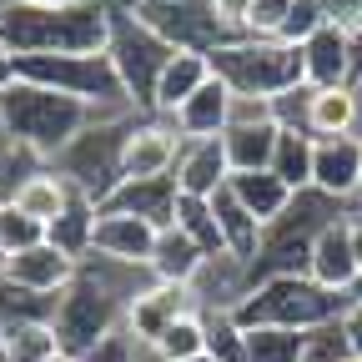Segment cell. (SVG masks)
Returning a JSON list of instances; mask_svg holds the SVG:
<instances>
[{"instance_id": "51", "label": "cell", "mask_w": 362, "mask_h": 362, "mask_svg": "<svg viewBox=\"0 0 362 362\" xmlns=\"http://www.w3.org/2000/svg\"><path fill=\"white\" fill-rule=\"evenodd\" d=\"M352 297H362V282H357V292H352Z\"/></svg>"}, {"instance_id": "25", "label": "cell", "mask_w": 362, "mask_h": 362, "mask_svg": "<svg viewBox=\"0 0 362 362\" xmlns=\"http://www.w3.org/2000/svg\"><path fill=\"white\" fill-rule=\"evenodd\" d=\"M71 197H76V187H71L56 166H35L30 181L21 187V197H16V206H21L25 216H35L40 226H51V221L71 206Z\"/></svg>"}, {"instance_id": "9", "label": "cell", "mask_w": 362, "mask_h": 362, "mask_svg": "<svg viewBox=\"0 0 362 362\" xmlns=\"http://www.w3.org/2000/svg\"><path fill=\"white\" fill-rule=\"evenodd\" d=\"M131 16L146 30H156L171 51H202L211 56L216 45H226V35L211 16V0H131Z\"/></svg>"}, {"instance_id": "36", "label": "cell", "mask_w": 362, "mask_h": 362, "mask_svg": "<svg viewBox=\"0 0 362 362\" xmlns=\"http://www.w3.org/2000/svg\"><path fill=\"white\" fill-rule=\"evenodd\" d=\"M292 16V0H252V16H247V35L252 40H277L282 25Z\"/></svg>"}, {"instance_id": "5", "label": "cell", "mask_w": 362, "mask_h": 362, "mask_svg": "<svg viewBox=\"0 0 362 362\" xmlns=\"http://www.w3.org/2000/svg\"><path fill=\"white\" fill-rule=\"evenodd\" d=\"M16 76L21 81H35V86H51L61 96H76L86 101L90 111H126V86L111 66V56H25L16 61Z\"/></svg>"}, {"instance_id": "41", "label": "cell", "mask_w": 362, "mask_h": 362, "mask_svg": "<svg viewBox=\"0 0 362 362\" xmlns=\"http://www.w3.org/2000/svg\"><path fill=\"white\" fill-rule=\"evenodd\" d=\"M337 327H342V337H347L352 357H362V297H352V302L342 307V317H337Z\"/></svg>"}, {"instance_id": "37", "label": "cell", "mask_w": 362, "mask_h": 362, "mask_svg": "<svg viewBox=\"0 0 362 362\" xmlns=\"http://www.w3.org/2000/svg\"><path fill=\"white\" fill-rule=\"evenodd\" d=\"M237 126H277V116H272V96H237V90H232L226 131H237Z\"/></svg>"}, {"instance_id": "48", "label": "cell", "mask_w": 362, "mask_h": 362, "mask_svg": "<svg viewBox=\"0 0 362 362\" xmlns=\"http://www.w3.org/2000/svg\"><path fill=\"white\" fill-rule=\"evenodd\" d=\"M51 362H81V357H66V352H61V357H51Z\"/></svg>"}, {"instance_id": "34", "label": "cell", "mask_w": 362, "mask_h": 362, "mask_svg": "<svg viewBox=\"0 0 362 362\" xmlns=\"http://www.w3.org/2000/svg\"><path fill=\"white\" fill-rule=\"evenodd\" d=\"M45 242V226L35 216H25L21 206H0V252L16 257V252H30Z\"/></svg>"}, {"instance_id": "44", "label": "cell", "mask_w": 362, "mask_h": 362, "mask_svg": "<svg viewBox=\"0 0 362 362\" xmlns=\"http://www.w3.org/2000/svg\"><path fill=\"white\" fill-rule=\"evenodd\" d=\"M352 35H357V45H362V6H357V16H352V25H347Z\"/></svg>"}, {"instance_id": "35", "label": "cell", "mask_w": 362, "mask_h": 362, "mask_svg": "<svg viewBox=\"0 0 362 362\" xmlns=\"http://www.w3.org/2000/svg\"><path fill=\"white\" fill-rule=\"evenodd\" d=\"M312 96H317V86H287L282 96H272V116H277L282 131H307V116H312Z\"/></svg>"}, {"instance_id": "23", "label": "cell", "mask_w": 362, "mask_h": 362, "mask_svg": "<svg viewBox=\"0 0 362 362\" xmlns=\"http://www.w3.org/2000/svg\"><path fill=\"white\" fill-rule=\"evenodd\" d=\"M96 221H101V206L86 192H76L71 206L45 226V242H51L56 252H66L71 262H81V257H90V247H96Z\"/></svg>"}, {"instance_id": "50", "label": "cell", "mask_w": 362, "mask_h": 362, "mask_svg": "<svg viewBox=\"0 0 362 362\" xmlns=\"http://www.w3.org/2000/svg\"><path fill=\"white\" fill-rule=\"evenodd\" d=\"M337 362H362V357H352V352H347V357H337Z\"/></svg>"}, {"instance_id": "26", "label": "cell", "mask_w": 362, "mask_h": 362, "mask_svg": "<svg viewBox=\"0 0 362 362\" xmlns=\"http://www.w3.org/2000/svg\"><path fill=\"white\" fill-rule=\"evenodd\" d=\"M277 136H282V126H237V131H221V146H226V166H232V176L237 171H272Z\"/></svg>"}, {"instance_id": "49", "label": "cell", "mask_w": 362, "mask_h": 362, "mask_svg": "<svg viewBox=\"0 0 362 362\" xmlns=\"http://www.w3.org/2000/svg\"><path fill=\"white\" fill-rule=\"evenodd\" d=\"M352 86H357V96H362V71H357V81H352Z\"/></svg>"}, {"instance_id": "43", "label": "cell", "mask_w": 362, "mask_h": 362, "mask_svg": "<svg viewBox=\"0 0 362 362\" xmlns=\"http://www.w3.org/2000/svg\"><path fill=\"white\" fill-rule=\"evenodd\" d=\"M11 81H16V61H11L6 51H0V90H6Z\"/></svg>"}, {"instance_id": "40", "label": "cell", "mask_w": 362, "mask_h": 362, "mask_svg": "<svg viewBox=\"0 0 362 362\" xmlns=\"http://www.w3.org/2000/svg\"><path fill=\"white\" fill-rule=\"evenodd\" d=\"M25 181H30V166H21L16 151L0 156V206H16V197H21Z\"/></svg>"}, {"instance_id": "7", "label": "cell", "mask_w": 362, "mask_h": 362, "mask_svg": "<svg viewBox=\"0 0 362 362\" xmlns=\"http://www.w3.org/2000/svg\"><path fill=\"white\" fill-rule=\"evenodd\" d=\"M126 136H131V126H116V121H96L90 131H81L76 141L56 156V171L71 181L76 192H86L96 206H106L111 202V192L126 181V171H121V151H126Z\"/></svg>"}, {"instance_id": "1", "label": "cell", "mask_w": 362, "mask_h": 362, "mask_svg": "<svg viewBox=\"0 0 362 362\" xmlns=\"http://www.w3.org/2000/svg\"><path fill=\"white\" fill-rule=\"evenodd\" d=\"M106 0H71V6H30L0 0V51L11 61L25 56H101L111 45Z\"/></svg>"}, {"instance_id": "8", "label": "cell", "mask_w": 362, "mask_h": 362, "mask_svg": "<svg viewBox=\"0 0 362 362\" xmlns=\"http://www.w3.org/2000/svg\"><path fill=\"white\" fill-rule=\"evenodd\" d=\"M106 56H111V66H116V76L126 86V101L156 111V81H161L166 61L176 56L171 45L156 30H146L131 11H116L111 16V45H106Z\"/></svg>"}, {"instance_id": "39", "label": "cell", "mask_w": 362, "mask_h": 362, "mask_svg": "<svg viewBox=\"0 0 362 362\" xmlns=\"http://www.w3.org/2000/svg\"><path fill=\"white\" fill-rule=\"evenodd\" d=\"M136 352H141V342H136V337L126 332V322H121V327H116L96 352H90L86 362H136Z\"/></svg>"}, {"instance_id": "11", "label": "cell", "mask_w": 362, "mask_h": 362, "mask_svg": "<svg viewBox=\"0 0 362 362\" xmlns=\"http://www.w3.org/2000/svg\"><path fill=\"white\" fill-rule=\"evenodd\" d=\"M307 277H312L317 287L337 292V297H352V292H357V282H362V267H357V252H352V237H347V216L327 221L322 232L312 237Z\"/></svg>"}, {"instance_id": "31", "label": "cell", "mask_w": 362, "mask_h": 362, "mask_svg": "<svg viewBox=\"0 0 362 362\" xmlns=\"http://www.w3.org/2000/svg\"><path fill=\"white\" fill-rule=\"evenodd\" d=\"M6 357L11 362H51V357H61V337L51 322H16L6 332Z\"/></svg>"}, {"instance_id": "10", "label": "cell", "mask_w": 362, "mask_h": 362, "mask_svg": "<svg viewBox=\"0 0 362 362\" xmlns=\"http://www.w3.org/2000/svg\"><path fill=\"white\" fill-rule=\"evenodd\" d=\"M302 71H307V86L317 90H332V86H352L362 61H357V35L337 21H327L307 45H302Z\"/></svg>"}, {"instance_id": "16", "label": "cell", "mask_w": 362, "mask_h": 362, "mask_svg": "<svg viewBox=\"0 0 362 362\" xmlns=\"http://www.w3.org/2000/svg\"><path fill=\"white\" fill-rule=\"evenodd\" d=\"M76 272L81 262H71L66 252H56L51 242H40L30 252H16L6 262V277L0 282H11V287H25V292H40V297H61L71 282H76Z\"/></svg>"}, {"instance_id": "17", "label": "cell", "mask_w": 362, "mask_h": 362, "mask_svg": "<svg viewBox=\"0 0 362 362\" xmlns=\"http://www.w3.org/2000/svg\"><path fill=\"white\" fill-rule=\"evenodd\" d=\"M156 226L151 221H141V216H126V211H101V221H96V257H106V262H121V267H146L151 262V252H156Z\"/></svg>"}, {"instance_id": "38", "label": "cell", "mask_w": 362, "mask_h": 362, "mask_svg": "<svg viewBox=\"0 0 362 362\" xmlns=\"http://www.w3.org/2000/svg\"><path fill=\"white\" fill-rule=\"evenodd\" d=\"M211 16L216 25L232 35V40H247V16H252V0H211Z\"/></svg>"}, {"instance_id": "45", "label": "cell", "mask_w": 362, "mask_h": 362, "mask_svg": "<svg viewBox=\"0 0 362 362\" xmlns=\"http://www.w3.org/2000/svg\"><path fill=\"white\" fill-rule=\"evenodd\" d=\"M30 6H71V0H30Z\"/></svg>"}, {"instance_id": "14", "label": "cell", "mask_w": 362, "mask_h": 362, "mask_svg": "<svg viewBox=\"0 0 362 362\" xmlns=\"http://www.w3.org/2000/svg\"><path fill=\"white\" fill-rule=\"evenodd\" d=\"M181 141H187V136H181L176 126H161V121L131 126L126 151H121V171H126V181L171 176V171H176V156H181Z\"/></svg>"}, {"instance_id": "4", "label": "cell", "mask_w": 362, "mask_h": 362, "mask_svg": "<svg viewBox=\"0 0 362 362\" xmlns=\"http://www.w3.org/2000/svg\"><path fill=\"white\" fill-rule=\"evenodd\" d=\"M211 61V76L226 81L237 96H282L287 86H302L307 71H302V45H287V40H226L206 56Z\"/></svg>"}, {"instance_id": "21", "label": "cell", "mask_w": 362, "mask_h": 362, "mask_svg": "<svg viewBox=\"0 0 362 362\" xmlns=\"http://www.w3.org/2000/svg\"><path fill=\"white\" fill-rule=\"evenodd\" d=\"M226 111H232V86L211 76L197 96L171 116V126L187 136V141H202V136H221L226 131Z\"/></svg>"}, {"instance_id": "2", "label": "cell", "mask_w": 362, "mask_h": 362, "mask_svg": "<svg viewBox=\"0 0 362 362\" xmlns=\"http://www.w3.org/2000/svg\"><path fill=\"white\" fill-rule=\"evenodd\" d=\"M96 121H101V111H90L86 101L61 96V90L35 86V81H21V76L0 90V131L30 156H61Z\"/></svg>"}, {"instance_id": "3", "label": "cell", "mask_w": 362, "mask_h": 362, "mask_svg": "<svg viewBox=\"0 0 362 362\" xmlns=\"http://www.w3.org/2000/svg\"><path fill=\"white\" fill-rule=\"evenodd\" d=\"M352 297H337L327 287H317L307 272L302 277H267L257 287H247V297L232 307L237 327H287V332H317V327H332L342 307Z\"/></svg>"}, {"instance_id": "33", "label": "cell", "mask_w": 362, "mask_h": 362, "mask_svg": "<svg viewBox=\"0 0 362 362\" xmlns=\"http://www.w3.org/2000/svg\"><path fill=\"white\" fill-rule=\"evenodd\" d=\"M206 317V352L216 362H247V327H237L232 312H202Z\"/></svg>"}, {"instance_id": "12", "label": "cell", "mask_w": 362, "mask_h": 362, "mask_svg": "<svg viewBox=\"0 0 362 362\" xmlns=\"http://www.w3.org/2000/svg\"><path fill=\"white\" fill-rule=\"evenodd\" d=\"M312 192H322L332 202L362 197V131L357 136H317Z\"/></svg>"}, {"instance_id": "28", "label": "cell", "mask_w": 362, "mask_h": 362, "mask_svg": "<svg viewBox=\"0 0 362 362\" xmlns=\"http://www.w3.org/2000/svg\"><path fill=\"white\" fill-rule=\"evenodd\" d=\"M156 362H192L197 352H206V317L202 312H187V317H176V322L151 342Z\"/></svg>"}, {"instance_id": "19", "label": "cell", "mask_w": 362, "mask_h": 362, "mask_svg": "<svg viewBox=\"0 0 362 362\" xmlns=\"http://www.w3.org/2000/svg\"><path fill=\"white\" fill-rule=\"evenodd\" d=\"M226 187H232V197H237L262 226H277V221L287 216V206L297 202V192L287 187L277 171H237Z\"/></svg>"}, {"instance_id": "30", "label": "cell", "mask_w": 362, "mask_h": 362, "mask_svg": "<svg viewBox=\"0 0 362 362\" xmlns=\"http://www.w3.org/2000/svg\"><path fill=\"white\" fill-rule=\"evenodd\" d=\"M176 232H187L206 257H226V242H221V232H216L211 202H202V197H181V202H176Z\"/></svg>"}, {"instance_id": "27", "label": "cell", "mask_w": 362, "mask_h": 362, "mask_svg": "<svg viewBox=\"0 0 362 362\" xmlns=\"http://www.w3.org/2000/svg\"><path fill=\"white\" fill-rule=\"evenodd\" d=\"M312 156H317V136L312 131H282L272 171H277L292 192H312Z\"/></svg>"}, {"instance_id": "47", "label": "cell", "mask_w": 362, "mask_h": 362, "mask_svg": "<svg viewBox=\"0 0 362 362\" xmlns=\"http://www.w3.org/2000/svg\"><path fill=\"white\" fill-rule=\"evenodd\" d=\"M192 362H216V357H211V352H197V357H192Z\"/></svg>"}, {"instance_id": "15", "label": "cell", "mask_w": 362, "mask_h": 362, "mask_svg": "<svg viewBox=\"0 0 362 362\" xmlns=\"http://www.w3.org/2000/svg\"><path fill=\"white\" fill-rule=\"evenodd\" d=\"M176 192L181 197H202L211 202L226 181H232V166H226V146L221 136H202V141H181V156H176Z\"/></svg>"}, {"instance_id": "18", "label": "cell", "mask_w": 362, "mask_h": 362, "mask_svg": "<svg viewBox=\"0 0 362 362\" xmlns=\"http://www.w3.org/2000/svg\"><path fill=\"white\" fill-rule=\"evenodd\" d=\"M176 202H181L176 176H151V181H121L101 211H126V216L151 221L156 232H166V226H176Z\"/></svg>"}, {"instance_id": "29", "label": "cell", "mask_w": 362, "mask_h": 362, "mask_svg": "<svg viewBox=\"0 0 362 362\" xmlns=\"http://www.w3.org/2000/svg\"><path fill=\"white\" fill-rule=\"evenodd\" d=\"M307 337H312V332L252 327V332H247V362H307Z\"/></svg>"}, {"instance_id": "52", "label": "cell", "mask_w": 362, "mask_h": 362, "mask_svg": "<svg viewBox=\"0 0 362 362\" xmlns=\"http://www.w3.org/2000/svg\"><path fill=\"white\" fill-rule=\"evenodd\" d=\"M0 362H11V357H6V352H0Z\"/></svg>"}, {"instance_id": "46", "label": "cell", "mask_w": 362, "mask_h": 362, "mask_svg": "<svg viewBox=\"0 0 362 362\" xmlns=\"http://www.w3.org/2000/svg\"><path fill=\"white\" fill-rule=\"evenodd\" d=\"M6 332H11V327H6V317H0V352H6Z\"/></svg>"}, {"instance_id": "20", "label": "cell", "mask_w": 362, "mask_h": 362, "mask_svg": "<svg viewBox=\"0 0 362 362\" xmlns=\"http://www.w3.org/2000/svg\"><path fill=\"white\" fill-rule=\"evenodd\" d=\"M211 257L187 237V232H176V226H166V232L156 237V252H151V262H146V272H151V282H171V287H192L197 277H202V267H206Z\"/></svg>"}, {"instance_id": "32", "label": "cell", "mask_w": 362, "mask_h": 362, "mask_svg": "<svg viewBox=\"0 0 362 362\" xmlns=\"http://www.w3.org/2000/svg\"><path fill=\"white\" fill-rule=\"evenodd\" d=\"M56 302L61 297H40V292L0 282V317H6V327H16V322H56Z\"/></svg>"}, {"instance_id": "13", "label": "cell", "mask_w": 362, "mask_h": 362, "mask_svg": "<svg viewBox=\"0 0 362 362\" xmlns=\"http://www.w3.org/2000/svg\"><path fill=\"white\" fill-rule=\"evenodd\" d=\"M187 312H197V297H192V287H171V282H146L141 292H136L131 302H126V332L141 342V347H151L176 317H187Z\"/></svg>"}, {"instance_id": "6", "label": "cell", "mask_w": 362, "mask_h": 362, "mask_svg": "<svg viewBox=\"0 0 362 362\" xmlns=\"http://www.w3.org/2000/svg\"><path fill=\"white\" fill-rule=\"evenodd\" d=\"M126 322V307L90 277V272H76V282L61 292V302H56V337H61V352L66 357H90L116 327Z\"/></svg>"}, {"instance_id": "22", "label": "cell", "mask_w": 362, "mask_h": 362, "mask_svg": "<svg viewBox=\"0 0 362 362\" xmlns=\"http://www.w3.org/2000/svg\"><path fill=\"white\" fill-rule=\"evenodd\" d=\"M206 81H211V61H206L202 51H176V56L166 61L161 81H156V111H161V116H176Z\"/></svg>"}, {"instance_id": "24", "label": "cell", "mask_w": 362, "mask_h": 362, "mask_svg": "<svg viewBox=\"0 0 362 362\" xmlns=\"http://www.w3.org/2000/svg\"><path fill=\"white\" fill-rule=\"evenodd\" d=\"M312 136H357L362 131V96L357 86H332L312 96V116H307Z\"/></svg>"}, {"instance_id": "42", "label": "cell", "mask_w": 362, "mask_h": 362, "mask_svg": "<svg viewBox=\"0 0 362 362\" xmlns=\"http://www.w3.org/2000/svg\"><path fill=\"white\" fill-rule=\"evenodd\" d=\"M347 237H352V252H357V267H362V211H347Z\"/></svg>"}]
</instances>
